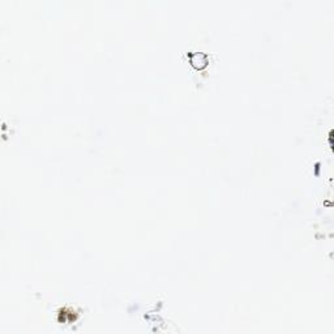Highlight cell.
<instances>
[{
	"label": "cell",
	"instance_id": "1",
	"mask_svg": "<svg viewBox=\"0 0 334 334\" xmlns=\"http://www.w3.org/2000/svg\"><path fill=\"white\" fill-rule=\"evenodd\" d=\"M187 56H188L191 66L198 71L204 70L209 64V56L205 52H188Z\"/></svg>",
	"mask_w": 334,
	"mask_h": 334
}]
</instances>
